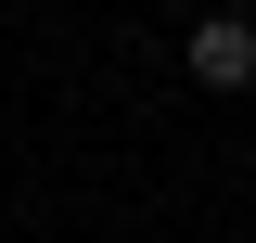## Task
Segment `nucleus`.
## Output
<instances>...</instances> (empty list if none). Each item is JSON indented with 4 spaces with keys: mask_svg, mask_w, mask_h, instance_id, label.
<instances>
[{
    "mask_svg": "<svg viewBox=\"0 0 256 243\" xmlns=\"http://www.w3.org/2000/svg\"><path fill=\"white\" fill-rule=\"evenodd\" d=\"M192 77H205V90H256V26L244 13H205V26H192Z\"/></svg>",
    "mask_w": 256,
    "mask_h": 243,
    "instance_id": "nucleus-1",
    "label": "nucleus"
}]
</instances>
